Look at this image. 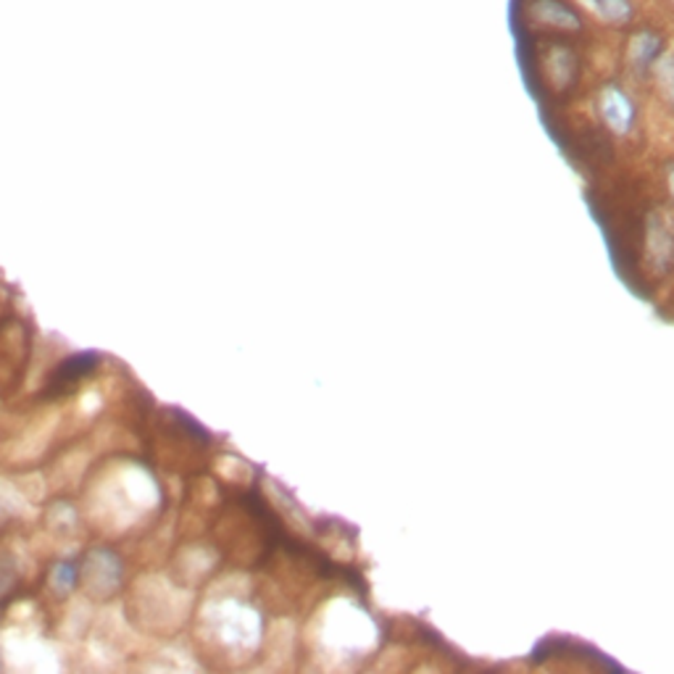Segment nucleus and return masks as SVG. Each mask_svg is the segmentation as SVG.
Instances as JSON below:
<instances>
[{
    "label": "nucleus",
    "mask_w": 674,
    "mask_h": 674,
    "mask_svg": "<svg viewBox=\"0 0 674 674\" xmlns=\"http://www.w3.org/2000/svg\"><path fill=\"white\" fill-rule=\"evenodd\" d=\"M598 112H601L611 133L617 135H628L632 124H635V106H632L630 95L614 85L603 87L601 95H598Z\"/></svg>",
    "instance_id": "1"
},
{
    "label": "nucleus",
    "mask_w": 674,
    "mask_h": 674,
    "mask_svg": "<svg viewBox=\"0 0 674 674\" xmlns=\"http://www.w3.org/2000/svg\"><path fill=\"white\" fill-rule=\"evenodd\" d=\"M533 17L548 27H559V30H577L580 19L569 6L559 3V0H535Z\"/></svg>",
    "instance_id": "2"
},
{
    "label": "nucleus",
    "mask_w": 674,
    "mask_h": 674,
    "mask_svg": "<svg viewBox=\"0 0 674 674\" xmlns=\"http://www.w3.org/2000/svg\"><path fill=\"white\" fill-rule=\"evenodd\" d=\"M662 56V38L653 32H638L630 43V64L635 69H649Z\"/></svg>",
    "instance_id": "3"
},
{
    "label": "nucleus",
    "mask_w": 674,
    "mask_h": 674,
    "mask_svg": "<svg viewBox=\"0 0 674 674\" xmlns=\"http://www.w3.org/2000/svg\"><path fill=\"white\" fill-rule=\"evenodd\" d=\"M593 17L603 19L611 24H624L632 19V6L630 0H580Z\"/></svg>",
    "instance_id": "4"
},
{
    "label": "nucleus",
    "mask_w": 674,
    "mask_h": 674,
    "mask_svg": "<svg viewBox=\"0 0 674 674\" xmlns=\"http://www.w3.org/2000/svg\"><path fill=\"white\" fill-rule=\"evenodd\" d=\"M546 72L556 87H567L575 77V56L567 48H554L546 59Z\"/></svg>",
    "instance_id": "5"
},
{
    "label": "nucleus",
    "mask_w": 674,
    "mask_h": 674,
    "mask_svg": "<svg viewBox=\"0 0 674 674\" xmlns=\"http://www.w3.org/2000/svg\"><path fill=\"white\" fill-rule=\"evenodd\" d=\"M653 69H656V82L662 87L664 98L674 108V53H664L653 61Z\"/></svg>",
    "instance_id": "6"
},
{
    "label": "nucleus",
    "mask_w": 674,
    "mask_h": 674,
    "mask_svg": "<svg viewBox=\"0 0 674 674\" xmlns=\"http://www.w3.org/2000/svg\"><path fill=\"white\" fill-rule=\"evenodd\" d=\"M670 190H672V196H674V169L670 171Z\"/></svg>",
    "instance_id": "7"
}]
</instances>
